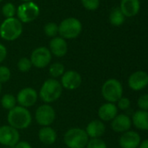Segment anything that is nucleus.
Masks as SVG:
<instances>
[{
    "label": "nucleus",
    "mask_w": 148,
    "mask_h": 148,
    "mask_svg": "<svg viewBox=\"0 0 148 148\" xmlns=\"http://www.w3.org/2000/svg\"><path fill=\"white\" fill-rule=\"evenodd\" d=\"M65 68L64 64L61 62H53V63L50 64V66H49V75L53 79L61 77L62 75L65 73Z\"/></svg>",
    "instance_id": "24"
},
{
    "label": "nucleus",
    "mask_w": 148,
    "mask_h": 148,
    "mask_svg": "<svg viewBox=\"0 0 148 148\" xmlns=\"http://www.w3.org/2000/svg\"><path fill=\"white\" fill-rule=\"evenodd\" d=\"M118 108L115 103L106 102L98 109V116L103 122L112 121L118 114Z\"/></svg>",
    "instance_id": "17"
},
{
    "label": "nucleus",
    "mask_w": 148,
    "mask_h": 148,
    "mask_svg": "<svg viewBox=\"0 0 148 148\" xmlns=\"http://www.w3.org/2000/svg\"><path fill=\"white\" fill-rule=\"evenodd\" d=\"M23 32V24L17 17L5 18L0 24V37L5 41L17 40Z\"/></svg>",
    "instance_id": "3"
},
{
    "label": "nucleus",
    "mask_w": 148,
    "mask_h": 148,
    "mask_svg": "<svg viewBox=\"0 0 148 148\" xmlns=\"http://www.w3.org/2000/svg\"><path fill=\"white\" fill-rule=\"evenodd\" d=\"M20 140L19 131L10 125H3L0 127V145L8 147H14Z\"/></svg>",
    "instance_id": "11"
},
{
    "label": "nucleus",
    "mask_w": 148,
    "mask_h": 148,
    "mask_svg": "<svg viewBox=\"0 0 148 148\" xmlns=\"http://www.w3.org/2000/svg\"><path fill=\"white\" fill-rule=\"evenodd\" d=\"M63 87L59 81L53 78L45 80L38 91V98L46 104H51L62 96Z\"/></svg>",
    "instance_id": "2"
},
{
    "label": "nucleus",
    "mask_w": 148,
    "mask_h": 148,
    "mask_svg": "<svg viewBox=\"0 0 148 148\" xmlns=\"http://www.w3.org/2000/svg\"><path fill=\"white\" fill-rule=\"evenodd\" d=\"M101 95L106 102L116 103L123 96L121 82L115 78L106 80L101 87Z\"/></svg>",
    "instance_id": "5"
},
{
    "label": "nucleus",
    "mask_w": 148,
    "mask_h": 148,
    "mask_svg": "<svg viewBox=\"0 0 148 148\" xmlns=\"http://www.w3.org/2000/svg\"><path fill=\"white\" fill-rule=\"evenodd\" d=\"M133 125L139 130L148 131V111L139 110L133 114Z\"/></svg>",
    "instance_id": "21"
},
{
    "label": "nucleus",
    "mask_w": 148,
    "mask_h": 148,
    "mask_svg": "<svg viewBox=\"0 0 148 148\" xmlns=\"http://www.w3.org/2000/svg\"><path fill=\"white\" fill-rule=\"evenodd\" d=\"M85 130L89 139L101 138L106 133V125L99 119L93 120V121H91L87 124Z\"/></svg>",
    "instance_id": "18"
},
{
    "label": "nucleus",
    "mask_w": 148,
    "mask_h": 148,
    "mask_svg": "<svg viewBox=\"0 0 148 148\" xmlns=\"http://www.w3.org/2000/svg\"><path fill=\"white\" fill-rule=\"evenodd\" d=\"M140 142V135L132 130L123 133L119 140V145L121 148H138Z\"/></svg>",
    "instance_id": "14"
},
{
    "label": "nucleus",
    "mask_w": 148,
    "mask_h": 148,
    "mask_svg": "<svg viewBox=\"0 0 148 148\" xmlns=\"http://www.w3.org/2000/svg\"><path fill=\"white\" fill-rule=\"evenodd\" d=\"M38 137L39 141L45 145V146H51L53 145L58 139L57 132L50 127H41L38 130Z\"/></svg>",
    "instance_id": "20"
},
{
    "label": "nucleus",
    "mask_w": 148,
    "mask_h": 148,
    "mask_svg": "<svg viewBox=\"0 0 148 148\" xmlns=\"http://www.w3.org/2000/svg\"><path fill=\"white\" fill-rule=\"evenodd\" d=\"M3 0H0V3H1V2H3Z\"/></svg>",
    "instance_id": "39"
},
{
    "label": "nucleus",
    "mask_w": 148,
    "mask_h": 148,
    "mask_svg": "<svg viewBox=\"0 0 148 148\" xmlns=\"http://www.w3.org/2000/svg\"><path fill=\"white\" fill-rule=\"evenodd\" d=\"M52 55L50 49L44 46L38 47L31 54L30 60L32 67L37 69H44L48 67L51 62Z\"/></svg>",
    "instance_id": "9"
},
{
    "label": "nucleus",
    "mask_w": 148,
    "mask_h": 148,
    "mask_svg": "<svg viewBox=\"0 0 148 148\" xmlns=\"http://www.w3.org/2000/svg\"><path fill=\"white\" fill-rule=\"evenodd\" d=\"M52 56L56 57H63L67 54L68 51V44L66 40L62 38L61 36H55L51 38L49 42L48 48Z\"/></svg>",
    "instance_id": "16"
},
{
    "label": "nucleus",
    "mask_w": 148,
    "mask_h": 148,
    "mask_svg": "<svg viewBox=\"0 0 148 148\" xmlns=\"http://www.w3.org/2000/svg\"><path fill=\"white\" fill-rule=\"evenodd\" d=\"M7 54H8V52H7L6 47L3 44L0 43V63H2L6 59Z\"/></svg>",
    "instance_id": "33"
},
{
    "label": "nucleus",
    "mask_w": 148,
    "mask_h": 148,
    "mask_svg": "<svg viewBox=\"0 0 148 148\" xmlns=\"http://www.w3.org/2000/svg\"><path fill=\"white\" fill-rule=\"evenodd\" d=\"M137 105L140 110L148 111V94H143L139 97L137 101Z\"/></svg>",
    "instance_id": "31"
},
{
    "label": "nucleus",
    "mask_w": 148,
    "mask_h": 148,
    "mask_svg": "<svg viewBox=\"0 0 148 148\" xmlns=\"http://www.w3.org/2000/svg\"><path fill=\"white\" fill-rule=\"evenodd\" d=\"M120 9L126 17H133L138 15L140 10V0H120Z\"/></svg>",
    "instance_id": "19"
},
{
    "label": "nucleus",
    "mask_w": 148,
    "mask_h": 148,
    "mask_svg": "<svg viewBox=\"0 0 148 148\" xmlns=\"http://www.w3.org/2000/svg\"><path fill=\"white\" fill-rule=\"evenodd\" d=\"M57 117L56 111L51 104H43L38 107L35 111L34 118L36 122L40 127H50L51 126Z\"/></svg>",
    "instance_id": "8"
},
{
    "label": "nucleus",
    "mask_w": 148,
    "mask_h": 148,
    "mask_svg": "<svg viewBox=\"0 0 148 148\" xmlns=\"http://www.w3.org/2000/svg\"><path fill=\"white\" fill-rule=\"evenodd\" d=\"M138 148H148V139L142 140Z\"/></svg>",
    "instance_id": "35"
},
{
    "label": "nucleus",
    "mask_w": 148,
    "mask_h": 148,
    "mask_svg": "<svg viewBox=\"0 0 148 148\" xmlns=\"http://www.w3.org/2000/svg\"><path fill=\"white\" fill-rule=\"evenodd\" d=\"M17 69L20 72L26 73V72L31 70V69L32 68V64H31V62L30 58H28V57H22V58H20L17 61Z\"/></svg>",
    "instance_id": "27"
},
{
    "label": "nucleus",
    "mask_w": 148,
    "mask_h": 148,
    "mask_svg": "<svg viewBox=\"0 0 148 148\" xmlns=\"http://www.w3.org/2000/svg\"><path fill=\"white\" fill-rule=\"evenodd\" d=\"M64 143L68 148H85L89 137L85 129L71 127L64 134Z\"/></svg>",
    "instance_id": "4"
},
{
    "label": "nucleus",
    "mask_w": 148,
    "mask_h": 148,
    "mask_svg": "<svg viewBox=\"0 0 148 148\" xmlns=\"http://www.w3.org/2000/svg\"><path fill=\"white\" fill-rule=\"evenodd\" d=\"M82 23L76 17H67L58 24V35L64 39L77 38L82 32Z\"/></svg>",
    "instance_id": "6"
},
{
    "label": "nucleus",
    "mask_w": 148,
    "mask_h": 148,
    "mask_svg": "<svg viewBox=\"0 0 148 148\" xmlns=\"http://www.w3.org/2000/svg\"><path fill=\"white\" fill-rule=\"evenodd\" d=\"M11 77L10 69L4 65H0V83H5L10 81Z\"/></svg>",
    "instance_id": "28"
},
{
    "label": "nucleus",
    "mask_w": 148,
    "mask_h": 148,
    "mask_svg": "<svg viewBox=\"0 0 148 148\" xmlns=\"http://www.w3.org/2000/svg\"><path fill=\"white\" fill-rule=\"evenodd\" d=\"M39 6L33 1L24 2L17 8V18L22 23H31L39 16Z\"/></svg>",
    "instance_id": "7"
},
{
    "label": "nucleus",
    "mask_w": 148,
    "mask_h": 148,
    "mask_svg": "<svg viewBox=\"0 0 148 148\" xmlns=\"http://www.w3.org/2000/svg\"><path fill=\"white\" fill-rule=\"evenodd\" d=\"M60 83L64 89L73 91L82 84V76L76 70H67L60 77Z\"/></svg>",
    "instance_id": "12"
},
{
    "label": "nucleus",
    "mask_w": 148,
    "mask_h": 148,
    "mask_svg": "<svg viewBox=\"0 0 148 148\" xmlns=\"http://www.w3.org/2000/svg\"><path fill=\"white\" fill-rule=\"evenodd\" d=\"M16 99L18 106L30 108L37 103L38 99V92L31 87H25L17 92Z\"/></svg>",
    "instance_id": "10"
},
{
    "label": "nucleus",
    "mask_w": 148,
    "mask_h": 148,
    "mask_svg": "<svg viewBox=\"0 0 148 148\" xmlns=\"http://www.w3.org/2000/svg\"><path fill=\"white\" fill-rule=\"evenodd\" d=\"M132 125V119L126 114H118L111 121V128L115 133L123 134L130 130Z\"/></svg>",
    "instance_id": "15"
},
{
    "label": "nucleus",
    "mask_w": 148,
    "mask_h": 148,
    "mask_svg": "<svg viewBox=\"0 0 148 148\" xmlns=\"http://www.w3.org/2000/svg\"><path fill=\"white\" fill-rule=\"evenodd\" d=\"M147 87H148V86H147Z\"/></svg>",
    "instance_id": "40"
},
{
    "label": "nucleus",
    "mask_w": 148,
    "mask_h": 148,
    "mask_svg": "<svg viewBox=\"0 0 148 148\" xmlns=\"http://www.w3.org/2000/svg\"><path fill=\"white\" fill-rule=\"evenodd\" d=\"M8 125L17 130H25L32 123V115L29 108L16 106L7 114Z\"/></svg>",
    "instance_id": "1"
},
{
    "label": "nucleus",
    "mask_w": 148,
    "mask_h": 148,
    "mask_svg": "<svg viewBox=\"0 0 148 148\" xmlns=\"http://www.w3.org/2000/svg\"><path fill=\"white\" fill-rule=\"evenodd\" d=\"M116 103H117L116 106L118 109H120L122 111L127 110L131 107V101L127 97H124V96H122Z\"/></svg>",
    "instance_id": "32"
},
{
    "label": "nucleus",
    "mask_w": 148,
    "mask_h": 148,
    "mask_svg": "<svg viewBox=\"0 0 148 148\" xmlns=\"http://www.w3.org/2000/svg\"><path fill=\"white\" fill-rule=\"evenodd\" d=\"M13 148H32V147L26 140H19Z\"/></svg>",
    "instance_id": "34"
},
{
    "label": "nucleus",
    "mask_w": 148,
    "mask_h": 148,
    "mask_svg": "<svg viewBox=\"0 0 148 148\" xmlns=\"http://www.w3.org/2000/svg\"><path fill=\"white\" fill-rule=\"evenodd\" d=\"M126 16L119 8H114L109 15V22L113 26H120L125 23Z\"/></svg>",
    "instance_id": "22"
},
{
    "label": "nucleus",
    "mask_w": 148,
    "mask_h": 148,
    "mask_svg": "<svg viewBox=\"0 0 148 148\" xmlns=\"http://www.w3.org/2000/svg\"><path fill=\"white\" fill-rule=\"evenodd\" d=\"M20 1H22L24 3V2H31V1H33V0H20Z\"/></svg>",
    "instance_id": "36"
},
{
    "label": "nucleus",
    "mask_w": 148,
    "mask_h": 148,
    "mask_svg": "<svg viewBox=\"0 0 148 148\" xmlns=\"http://www.w3.org/2000/svg\"><path fill=\"white\" fill-rule=\"evenodd\" d=\"M3 148H13V147H3Z\"/></svg>",
    "instance_id": "38"
},
{
    "label": "nucleus",
    "mask_w": 148,
    "mask_h": 148,
    "mask_svg": "<svg viewBox=\"0 0 148 148\" xmlns=\"http://www.w3.org/2000/svg\"><path fill=\"white\" fill-rule=\"evenodd\" d=\"M0 104L3 109L10 111L17 106L16 96L12 94H4L0 98Z\"/></svg>",
    "instance_id": "23"
},
{
    "label": "nucleus",
    "mask_w": 148,
    "mask_h": 148,
    "mask_svg": "<svg viewBox=\"0 0 148 148\" xmlns=\"http://www.w3.org/2000/svg\"><path fill=\"white\" fill-rule=\"evenodd\" d=\"M127 83L132 90L140 91L148 86V74L143 70L135 71L129 76Z\"/></svg>",
    "instance_id": "13"
},
{
    "label": "nucleus",
    "mask_w": 148,
    "mask_h": 148,
    "mask_svg": "<svg viewBox=\"0 0 148 148\" xmlns=\"http://www.w3.org/2000/svg\"><path fill=\"white\" fill-rule=\"evenodd\" d=\"M1 11L5 18H11L15 17V15L17 13V8L12 3H6L2 6Z\"/></svg>",
    "instance_id": "25"
},
{
    "label": "nucleus",
    "mask_w": 148,
    "mask_h": 148,
    "mask_svg": "<svg viewBox=\"0 0 148 148\" xmlns=\"http://www.w3.org/2000/svg\"><path fill=\"white\" fill-rule=\"evenodd\" d=\"M81 3L87 10H95L99 7V0H81Z\"/></svg>",
    "instance_id": "30"
},
{
    "label": "nucleus",
    "mask_w": 148,
    "mask_h": 148,
    "mask_svg": "<svg viewBox=\"0 0 148 148\" xmlns=\"http://www.w3.org/2000/svg\"><path fill=\"white\" fill-rule=\"evenodd\" d=\"M1 93H2V84L0 83V97H1Z\"/></svg>",
    "instance_id": "37"
},
{
    "label": "nucleus",
    "mask_w": 148,
    "mask_h": 148,
    "mask_svg": "<svg viewBox=\"0 0 148 148\" xmlns=\"http://www.w3.org/2000/svg\"><path fill=\"white\" fill-rule=\"evenodd\" d=\"M44 32L48 37H55L58 34V24L53 22L47 23L44 26Z\"/></svg>",
    "instance_id": "26"
},
{
    "label": "nucleus",
    "mask_w": 148,
    "mask_h": 148,
    "mask_svg": "<svg viewBox=\"0 0 148 148\" xmlns=\"http://www.w3.org/2000/svg\"><path fill=\"white\" fill-rule=\"evenodd\" d=\"M85 148H107V146L101 138H95L89 139Z\"/></svg>",
    "instance_id": "29"
}]
</instances>
